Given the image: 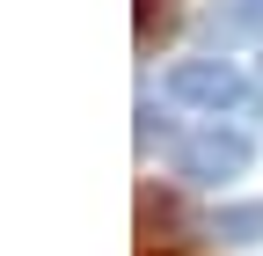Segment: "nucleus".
<instances>
[{"instance_id":"obj_1","label":"nucleus","mask_w":263,"mask_h":256,"mask_svg":"<svg viewBox=\"0 0 263 256\" xmlns=\"http://www.w3.org/2000/svg\"><path fill=\"white\" fill-rule=\"evenodd\" d=\"M168 95L190 103V110H205V117H219V110L249 103V81H241L234 59H183V66H168Z\"/></svg>"},{"instance_id":"obj_2","label":"nucleus","mask_w":263,"mask_h":256,"mask_svg":"<svg viewBox=\"0 0 263 256\" xmlns=\"http://www.w3.org/2000/svg\"><path fill=\"white\" fill-rule=\"evenodd\" d=\"M176 169H183L190 183H227V176L249 169V139L227 132V124H205V132H190V139L176 147Z\"/></svg>"},{"instance_id":"obj_3","label":"nucleus","mask_w":263,"mask_h":256,"mask_svg":"<svg viewBox=\"0 0 263 256\" xmlns=\"http://www.w3.org/2000/svg\"><path fill=\"white\" fill-rule=\"evenodd\" d=\"M212 234L219 242H263V205H219Z\"/></svg>"}]
</instances>
